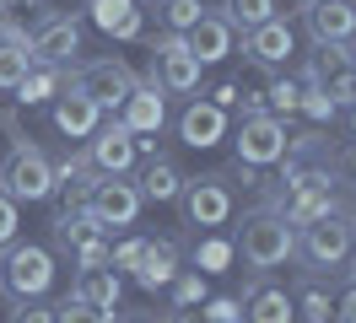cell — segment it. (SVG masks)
Here are the masks:
<instances>
[{
  "label": "cell",
  "instance_id": "6da1fadb",
  "mask_svg": "<svg viewBox=\"0 0 356 323\" xmlns=\"http://www.w3.org/2000/svg\"><path fill=\"white\" fill-rule=\"evenodd\" d=\"M238 258H243L248 270H259V275L291 264L297 258V226H286V215L270 210V205L243 215V226H238Z\"/></svg>",
  "mask_w": 356,
  "mask_h": 323
},
{
  "label": "cell",
  "instance_id": "7a4b0ae2",
  "mask_svg": "<svg viewBox=\"0 0 356 323\" xmlns=\"http://www.w3.org/2000/svg\"><path fill=\"white\" fill-rule=\"evenodd\" d=\"M49 285H54V254L44 242L11 237L0 248V291L11 301H27V297H49Z\"/></svg>",
  "mask_w": 356,
  "mask_h": 323
},
{
  "label": "cell",
  "instance_id": "3957f363",
  "mask_svg": "<svg viewBox=\"0 0 356 323\" xmlns=\"http://www.w3.org/2000/svg\"><path fill=\"white\" fill-rule=\"evenodd\" d=\"M356 254V226H351V215H318V221H308V226H297V258L308 264L313 275H324V270H340L346 258Z\"/></svg>",
  "mask_w": 356,
  "mask_h": 323
},
{
  "label": "cell",
  "instance_id": "277c9868",
  "mask_svg": "<svg viewBox=\"0 0 356 323\" xmlns=\"http://www.w3.org/2000/svg\"><path fill=\"white\" fill-rule=\"evenodd\" d=\"M0 189L11 194L17 205H44L49 194H54V162L33 140L17 135L11 151H6V162H0Z\"/></svg>",
  "mask_w": 356,
  "mask_h": 323
},
{
  "label": "cell",
  "instance_id": "5b68a950",
  "mask_svg": "<svg viewBox=\"0 0 356 323\" xmlns=\"http://www.w3.org/2000/svg\"><path fill=\"white\" fill-rule=\"evenodd\" d=\"M178 215H184V226H227L232 221V183H227V172H200V178H184V189H178Z\"/></svg>",
  "mask_w": 356,
  "mask_h": 323
},
{
  "label": "cell",
  "instance_id": "8992f818",
  "mask_svg": "<svg viewBox=\"0 0 356 323\" xmlns=\"http://www.w3.org/2000/svg\"><path fill=\"white\" fill-rule=\"evenodd\" d=\"M65 86H76V92H87L92 103L103 108V113H119L124 108V97L135 92V70L124 60H87V65H70L65 70Z\"/></svg>",
  "mask_w": 356,
  "mask_h": 323
},
{
  "label": "cell",
  "instance_id": "52a82bcc",
  "mask_svg": "<svg viewBox=\"0 0 356 323\" xmlns=\"http://www.w3.org/2000/svg\"><path fill=\"white\" fill-rule=\"evenodd\" d=\"M232 146H238V162H248V167H275V162H286L291 135H286V124H281L275 113L254 108V113H243Z\"/></svg>",
  "mask_w": 356,
  "mask_h": 323
},
{
  "label": "cell",
  "instance_id": "ba28073f",
  "mask_svg": "<svg viewBox=\"0 0 356 323\" xmlns=\"http://www.w3.org/2000/svg\"><path fill=\"white\" fill-rule=\"evenodd\" d=\"M152 54H156L152 81L162 86V92H178V97L200 92V70H205V65L195 60V54H189L184 33H156V38H152Z\"/></svg>",
  "mask_w": 356,
  "mask_h": 323
},
{
  "label": "cell",
  "instance_id": "9c48e42d",
  "mask_svg": "<svg viewBox=\"0 0 356 323\" xmlns=\"http://www.w3.org/2000/svg\"><path fill=\"white\" fill-rule=\"evenodd\" d=\"M140 205H146V199H140V189H135V178L124 172V178H97L81 210H92V215H97V221L113 232V226H135Z\"/></svg>",
  "mask_w": 356,
  "mask_h": 323
},
{
  "label": "cell",
  "instance_id": "30bf717a",
  "mask_svg": "<svg viewBox=\"0 0 356 323\" xmlns=\"http://www.w3.org/2000/svg\"><path fill=\"white\" fill-rule=\"evenodd\" d=\"M27 54H33V65H70L81 54V22L65 11H49L38 22V33L27 38Z\"/></svg>",
  "mask_w": 356,
  "mask_h": 323
},
{
  "label": "cell",
  "instance_id": "8fae6325",
  "mask_svg": "<svg viewBox=\"0 0 356 323\" xmlns=\"http://www.w3.org/2000/svg\"><path fill=\"white\" fill-rule=\"evenodd\" d=\"M87 140H92L87 156H92V167L103 172V178H124V172L135 167V156H140V151H135V135L124 129V119H119V113H113L108 124H97Z\"/></svg>",
  "mask_w": 356,
  "mask_h": 323
},
{
  "label": "cell",
  "instance_id": "7c38bea8",
  "mask_svg": "<svg viewBox=\"0 0 356 323\" xmlns=\"http://www.w3.org/2000/svg\"><path fill=\"white\" fill-rule=\"evenodd\" d=\"M243 323H297V307H291V291L265 280L259 270L248 275L243 285Z\"/></svg>",
  "mask_w": 356,
  "mask_h": 323
},
{
  "label": "cell",
  "instance_id": "4fadbf2b",
  "mask_svg": "<svg viewBox=\"0 0 356 323\" xmlns=\"http://www.w3.org/2000/svg\"><path fill=\"white\" fill-rule=\"evenodd\" d=\"M184 43H189V54H195L200 65H222L227 54H232V43H238V27H232L222 11H211V6H205L200 22L184 33Z\"/></svg>",
  "mask_w": 356,
  "mask_h": 323
},
{
  "label": "cell",
  "instance_id": "5bb4252c",
  "mask_svg": "<svg viewBox=\"0 0 356 323\" xmlns=\"http://www.w3.org/2000/svg\"><path fill=\"white\" fill-rule=\"evenodd\" d=\"M49 119H54V129H60L65 140H87L92 129L103 124V108L92 103L87 92H76V86H60V92H54V108H49Z\"/></svg>",
  "mask_w": 356,
  "mask_h": 323
},
{
  "label": "cell",
  "instance_id": "9a60e30c",
  "mask_svg": "<svg viewBox=\"0 0 356 323\" xmlns=\"http://www.w3.org/2000/svg\"><path fill=\"white\" fill-rule=\"evenodd\" d=\"M302 22H308L313 43H351L356 38V6L351 0H313V6H302Z\"/></svg>",
  "mask_w": 356,
  "mask_h": 323
},
{
  "label": "cell",
  "instance_id": "2e32d148",
  "mask_svg": "<svg viewBox=\"0 0 356 323\" xmlns=\"http://www.w3.org/2000/svg\"><path fill=\"white\" fill-rule=\"evenodd\" d=\"M243 54L254 65H286L291 54H297L291 22L286 17H270V22H259V27H248V33H243Z\"/></svg>",
  "mask_w": 356,
  "mask_h": 323
},
{
  "label": "cell",
  "instance_id": "e0dca14e",
  "mask_svg": "<svg viewBox=\"0 0 356 323\" xmlns=\"http://www.w3.org/2000/svg\"><path fill=\"white\" fill-rule=\"evenodd\" d=\"M119 119H124L130 135H156V129L168 124V92L156 81H135V92L119 108Z\"/></svg>",
  "mask_w": 356,
  "mask_h": 323
},
{
  "label": "cell",
  "instance_id": "ac0fdd59",
  "mask_svg": "<svg viewBox=\"0 0 356 323\" xmlns=\"http://www.w3.org/2000/svg\"><path fill=\"white\" fill-rule=\"evenodd\" d=\"M178 140H184L189 151L222 146V140H227V113L216 103H200V97H195V103L178 113Z\"/></svg>",
  "mask_w": 356,
  "mask_h": 323
},
{
  "label": "cell",
  "instance_id": "d6986e66",
  "mask_svg": "<svg viewBox=\"0 0 356 323\" xmlns=\"http://www.w3.org/2000/svg\"><path fill=\"white\" fill-rule=\"evenodd\" d=\"M70 297H81V301H92V307L113 313L119 297H124V275H119L113 264H87V270H76V280H70Z\"/></svg>",
  "mask_w": 356,
  "mask_h": 323
},
{
  "label": "cell",
  "instance_id": "ffe728a7",
  "mask_svg": "<svg viewBox=\"0 0 356 323\" xmlns=\"http://www.w3.org/2000/svg\"><path fill=\"white\" fill-rule=\"evenodd\" d=\"M178 275V242L173 237H146V248H140V264H135V285H146V291H162V285H173Z\"/></svg>",
  "mask_w": 356,
  "mask_h": 323
},
{
  "label": "cell",
  "instance_id": "44dd1931",
  "mask_svg": "<svg viewBox=\"0 0 356 323\" xmlns=\"http://www.w3.org/2000/svg\"><path fill=\"white\" fill-rule=\"evenodd\" d=\"M275 210L286 215V226H308V221H318V215H330V210H334V189H313V183H302V189H286V199H281Z\"/></svg>",
  "mask_w": 356,
  "mask_h": 323
},
{
  "label": "cell",
  "instance_id": "7402d4cb",
  "mask_svg": "<svg viewBox=\"0 0 356 323\" xmlns=\"http://www.w3.org/2000/svg\"><path fill=\"white\" fill-rule=\"evenodd\" d=\"M87 11L108 38H140V6L135 0H87Z\"/></svg>",
  "mask_w": 356,
  "mask_h": 323
},
{
  "label": "cell",
  "instance_id": "603a6c76",
  "mask_svg": "<svg viewBox=\"0 0 356 323\" xmlns=\"http://www.w3.org/2000/svg\"><path fill=\"white\" fill-rule=\"evenodd\" d=\"M135 189H140V199H152V205H173L178 189H184V172H178L168 156H152L146 172L135 178Z\"/></svg>",
  "mask_w": 356,
  "mask_h": 323
},
{
  "label": "cell",
  "instance_id": "cb8c5ba5",
  "mask_svg": "<svg viewBox=\"0 0 356 323\" xmlns=\"http://www.w3.org/2000/svg\"><path fill=\"white\" fill-rule=\"evenodd\" d=\"M291 307H297V318L302 323H330V313H334V297H330V285L313 275H302L297 280V297H291Z\"/></svg>",
  "mask_w": 356,
  "mask_h": 323
},
{
  "label": "cell",
  "instance_id": "d4e9b609",
  "mask_svg": "<svg viewBox=\"0 0 356 323\" xmlns=\"http://www.w3.org/2000/svg\"><path fill=\"white\" fill-rule=\"evenodd\" d=\"M60 86H65V65H33V70H27V81L17 86V97L33 108V103H49Z\"/></svg>",
  "mask_w": 356,
  "mask_h": 323
},
{
  "label": "cell",
  "instance_id": "484cf974",
  "mask_svg": "<svg viewBox=\"0 0 356 323\" xmlns=\"http://www.w3.org/2000/svg\"><path fill=\"white\" fill-rule=\"evenodd\" d=\"M27 70H33L27 43H6L0 38V92H17V86L27 81Z\"/></svg>",
  "mask_w": 356,
  "mask_h": 323
},
{
  "label": "cell",
  "instance_id": "4316f807",
  "mask_svg": "<svg viewBox=\"0 0 356 323\" xmlns=\"http://www.w3.org/2000/svg\"><path fill=\"white\" fill-rule=\"evenodd\" d=\"M222 17L238 27V33H248V27H259V22L275 17V0H222Z\"/></svg>",
  "mask_w": 356,
  "mask_h": 323
},
{
  "label": "cell",
  "instance_id": "83f0119b",
  "mask_svg": "<svg viewBox=\"0 0 356 323\" xmlns=\"http://www.w3.org/2000/svg\"><path fill=\"white\" fill-rule=\"evenodd\" d=\"M205 0H162V22H168V33H189L195 22H200Z\"/></svg>",
  "mask_w": 356,
  "mask_h": 323
},
{
  "label": "cell",
  "instance_id": "f1b7e54d",
  "mask_svg": "<svg viewBox=\"0 0 356 323\" xmlns=\"http://www.w3.org/2000/svg\"><path fill=\"white\" fill-rule=\"evenodd\" d=\"M113 313H103V307H92V301L81 297H65L60 307H54V323H108Z\"/></svg>",
  "mask_w": 356,
  "mask_h": 323
},
{
  "label": "cell",
  "instance_id": "f546056e",
  "mask_svg": "<svg viewBox=\"0 0 356 323\" xmlns=\"http://www.w3.org/2000/svg\"><path fill=\"white\" fill-rule=\"evenodd\" d=\"M265 103L275 119H286V113H297V103H302V86H291V81H270L265 86Z\"/></svg>",
  "mask_w": 356,
  "mask_h": 323
},
{
  "label": "cell",
  "instance_id": "4dcf8cb0",
  "mask_svg": "<svg viewBox=\"0 0 356 323\" xmlns=\"http://www.w3.org/2000/svg\"><path fill=\"white\" fill-rule=\"evenodd\" d=\"M302 113H308V119H318V124H324V119H334V113H340V103H334L330 92H324V86H302Z\"/></svg>",
  "mask_w": 356,
  "mask_h": 323
},
{
  "label": "cell",
  "instance_id": "1f68e13d",
  "mask_svg": "<svg viewBox=\"0 0 356 323\" xmlns=\"http://www.w3.org/2000/svg\"><path fill=\"white\" fill-rule=\"evenodd\" d=\"M11 323H54V307L44 297H27V301H11Z\"/></svg>",
  "mask_w": 356,
  "mask_h": 323
},
{
  "label": "cell",
  "instance_id": "d6a6232c",
  "mask_svg": "<svg viewBox=\"0 0 356 323\" xmlns=\"http://www.w3.org/2000/svg\"><path fill=\"white\" fill-rule=\"evenodd\" d=\"M195 301H205V280L178 270V275H173V307H195Z\"/></svg>",
  "mask_w": 356,
  "mask_h": 323
},
{
  "label": "cell",
  "instance_id": "836d02e7",
  "mask_svg": "<svg viewBox=\"0 0 356 323\" xmlns=\"http://www.w3.org/2000/svg\"><path fill=\"white\" fill-rule=\"evenodd\" d=\"M17 226H22V205H17L11 194L0 189V248H6L11 237H17Z\"/></svg>",
  "mask_w": 356,
  "mask_h": 323
},
{
  "label": "cell",
  "instance_id": "e575fe53",
  "mask_svg": "<svg viewBox=\"0 0 356 323\" xmlns=\"http://www.w3.org/2000/svg\"><path fill=\"white\" fill-rule=\"evenodd\" d=\"M140 248H146V237H130V242H119V248L108 254V264L119 270V275H124V270L135 275V264H140Z\"/></svg>",
  "mask_w": 356,
  "mask_h": 323
},
{
  "label": "cell",
  "instance_id": "d590c367",
  "mask_svg": "<svg viewBox=\"0 0 356 323\" xmlns=\"http://www.w3.org/2000/svg\"><path fill=\"white\" fill-rule=\"evenodd\" d=\"M200 97H205V103H216V108L227 113V108H232L238 97H243V86H238V81H216V86H205Z\"/></svg>",
  "mask_w": 356,
  "mask_h": 323
},
{
  "label": "cell",
  "instance_id": "8d00e7d4",
  "mask_svg": "<svg viewBox=\"0 0 356 323\" xmlns=\"http://www.w3.org/2000/svg\"><path fill=\"white\" fill-rule=\"evenodd\" d=\"M205 323H243V313H238V301H227V297H216V301H205V313H200Z\"/></svg>",
  "mask_w": 356,
  "mask_h": 323
},
{
  "label": "cell",
  "instance_id": "74e56055",
  "mask_svg": "<svg viewBox=\"0 0 356 323\" xmlns=\"http://www.w3.org/2000/svg\"><path fill=\"white\" fill-rule=\"evenodd\" d=\"M334 178H340V183H356V146H340L334 151Z\"/></svg>",
  "mask_w": 356,
  "mask_h": 323
},
{
  "label": "cell",
  "instance_id": "f35d334b",
  "mask_svg": "<svg viewBox=\"0 0 356 323\" xmlns=\"http://www.w3.org/2000/svg\"><path fill=\"white\" fill-rule=\"evenodd\" d=\"M330 323H356V285H346V291L334 297V313H330Z\"/></svg>",
  "mask_w": 356,
  "mask_h": 323
},
{
  "label": "cell",
  "instance_id": "ab89813d",
  "mask_svg": "<svg viewBox=\"0 0 356 323\" xmlns=\"http://www.w3.org/2000/svg\"><path fill=\"white\" fill-rule=\"evenodd\" d=\"M124 323H156V318H140V313H130V318H124Z\"/></svg>",
  "mask_w": 356,
  "mask_h": 323
},
{
  "label": "cell",
  "instance_id": "60d3db41",
  "mask_svg": "<svg viewBox=\"0 0 356 323\" xmlns=\"http://www.w3.org/2000/svg\"><path fill=\"white\" fill-rule=\"evenodd\" d=\"M346 119H351V135H356V103H351V113H346Z\"/></svg>",
  "mask_w": 356,
  "mask_h": 323
},
{
  "label": "cell",
  "instance_id": "b9f144b4",
  "mask_svg": "<svg viewBox=\"0 0 356 323\" xmlns=\"http://www.w3.org/2000/svg\"><path fill=\"white\" fill-rule=\"evenodd\" d=\"M346 264H351V285H356V254H351V258H346Z\"/></svg>",
  "mask_w": 356,
  "mask_h": 323
},
{
  "label": "cell",
  "instance_id": "7bdbcfd3",
  "mask_svg": "<svg viewBox=\"0 0 356 323\" xmlns=\"http://www.w3.org/2000/svg\"><path fill=\"white\" fill-rule=\"evenodd\" d=\"M351 65H356V43H351Z\"/></svg>",
  "mask_w": 356,
  "mask_h": 323
},
{
  "label": "cell",
  "instance_id": "ee69618b",
  "mask_svg": "<svg viewBox=\"0 0 356 323\" xmlns=\"http://www.w3.org/2000/svg\"><path fill=\"white\" fill-rule=\"evenodd\" d=\"M297 6H313V0H297Z\"/></svg>",
  "mask_w": 356,
  "mask_h": 323
},
{
  "label": "cell",
  "instance_id": "f6af8a7d",
  "mask_svg": "<svg viewBox=\"0 0 356 323\" xmlns=\"http://www.w3.org/2000/svg\"><path fill=\"white\" fill-rule=\"evenodd\" d=\"M351 226H356V210H351Z\"/></svg>",
  "mask_w": 356,
  "mask_h": 323
}]
</instances>
